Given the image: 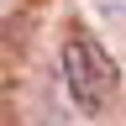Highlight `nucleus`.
I'll use <instances>...</instances> for the list:
<instances>
[{
    "label": "nucleus",
    "mask_w": 126,
    "mask_h": 126,
    "mask_svg": "<svg viewBox=\"0 0 126 126\" xmlns=\"http://www.w3.org/2000/svg\"><path fill=\"white\" fill-rule=\"evenodd\" d=\"M63 84H68L74 105L84 110V116H100L110 89H116V63L100 42L89 37V32H74L68 42H63Z\"/></svg>",
    "instance_id": "nucleus-1"
}]
</instances>
